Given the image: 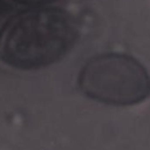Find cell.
<instances>
[{
  "label": "cell",
  "instance_id": "3",
  "mask_svg": "<svg viewBox=\"0 0 150 150\" xmlns=\"http://www.w3.org/2000/svg\"><path fill=\"white\" fill-rule=\"evenodd\" d=\"M14 1L19 4H23V5H47L56 0H14Z\"/></svg>",
  "mask_w": 150,
  "mask_h": 150
},
{
  "label": "cell",
  "instance_id": "1",
  "mask_svg": "<svg viewBox=\"0 0 150 150\" xmlns=\"http://www.w3.org/2000/svg\"><path fill=\"white\" fill-rule=\"evenodd\" d=\"M79 39V23L61 8H33L11 16L0 29V60L35 70L62 60Z\"/></svg>",
  "mask_w": 150,
  "mask_h": 150
},
{
  "label": "cell",
  "instance_id": "2",
  "mask_svg": "<svg viewBox=\"0 0 150 150\" xmlns=\"http://www.w3.org/2000/svg\"><path fill=\"white\" fill-rule=\"evenodd\" d=\"M80 91L97 102L134 105L150 96V74L135 57L103 53L89 59L77 76Z\"/></svg>",
  "mask_w": 150,
  "mask_h": 150
}]
</instances>
